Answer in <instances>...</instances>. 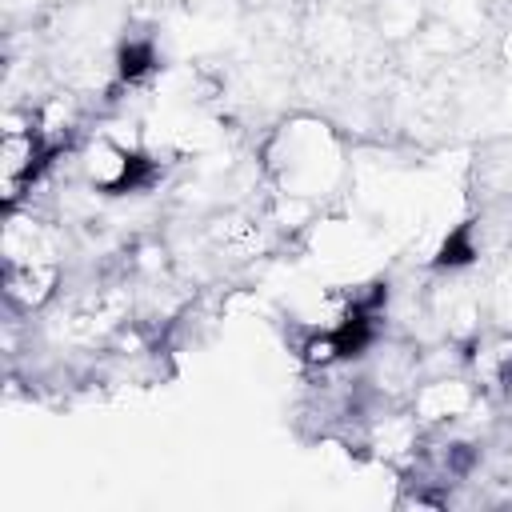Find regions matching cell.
Here are the masks:
<instances>
[{"mask_svg":"<svg viewBox=\"0 0 512 512\" xmlns=\"http://www.w3.org/2000/svg\"><path fill=\"white\" fill-rule=\"evenodd\" d=\"M156 64V52L148 40H132L120 48V80H140L144 72H152Z\"/></svg>","mask_w":512,"mask_h":512,"instance_id":"obj_1","label":"cell"},{"mask_svg":"<svg viewBox=\"0 0 512 512\" xmlns=\"http://www.w3.org/2000/svg\"><path fill=\"white\" fill-rule=\"evenodd\" d=\"M472 256H476V244H472V232H468V224H464V228H456V232L444 240V248H440V260H436V264L456 268V264H468Z\"/></svg>","mask_w":512,"mask_h":512,"instance_id":"obj_2","label":"cell"}]
</instances>
